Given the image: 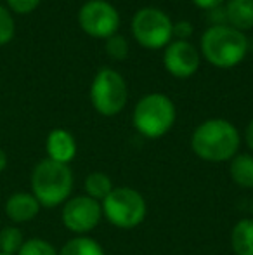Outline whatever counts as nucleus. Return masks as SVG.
<instances>
[{"instance_id": "f257e3e1", "label": "nucleus", "mask_w": 253, "mask_h": 255, "mask_svg": "<svg viewBox=\"0 0 253 255\" xmlns=\"http://www.w3.org/2000/svg\"><path fill=\"white\" fill-rule=\"evenodd\" d=\"M240 132L224 118H212L196 127L191 137V148L205 161L220 163L233 160L240 149Z\"/></svg>"}, {"instance_id": "f03ea898", "label": "nucleus", "mask_w": 253, "mask_h": 255, "mask_svg": "<svg viewBox=\"0 0 253 255\" xmlns=\"http://www.w3.org/2000/svg\"><path fill=\"white\" fill-rule=\"evenodd\" d=\"M201 52L215 68H234L247 56L248 40L243 31L229 24H212L201 37Z\"/></svg>"}, {"instance_id": "7ed1b4c3", "label": "nucleus", "mask_w": 253, "mask_h": 255, "mask_svg": "<svg viewBox=\"0 0 253 255\" xmlns=\"http://www.w3.org/2000/svg\"><path fill=\"white\" fill-rule=\"evenodd\" d=\"M31 189L42 207L52 208L66 203L73 191V172L68 165L45 158L33 168Z\"/></svg>"}, {"instance_id": "20e7f679", "label": "nucleus", "mask_w": 253, "mask_h": 255, "mask_svg": "<svg viewBox=\"0 0 253 255\" xmlns=\"http://www.w3.org/2000/svg\"><path fill=\"white\" fill-rule=\"evenodd\" d=\"M175 124V104L165 94H148L134 108V127L148 139L163 137Z\"/></svg>"}, {"instance_id": "39448f33", "label": "nucleus", "mask_w": 253, "mask_h": 255, "mask_svg": "<svg viewBox=\"0 0 253 255\" xmlns=\"http://www.w3.org/2000/svg\"><path fill=\"white\" fill-rule=\"evenodd\" d=\"M102 214L120 229H134L146 219L148 205L144 196L132 188H115L102 202Z\"/></svg>"}, {"instance_id": "423d86ee", "label": "nucleus", "mask_w": 253, "mask_h": 255, "mask_svg": "<svg viewBox=\"0 0 253 255\" xmlns=\"http://www.w3.org/2000/svg\"><path fill=\"white\" fill-rule=\"evenodd\" d=\"M128 89L123 77L111 68L97 71L90 85V101L99 115L115 117L125 108Z\"/></svg>"}, {"instance_id": "0eeeda50", "label": "nucleus", "mask_w": 253, "mask_h": 255, "mask_svg": "<svg viewBox=\"0 0 253 255\" xmlns=\"http://www.w3.org/2000/svg\"><path fill=\"white\" fill-rule=\"evenodd\" d=\"M173 23L162 9L142 7L132 19V33L139 45L146 49H162L172 42Z\"/></svg>"}, {"instance_id": "6e6552de", "label": "nucleus", "mask_w": 253, "mask_h": 255, "mask_svg": "<svg viewBox=\"0 0 253 255\" xmlns=\"http://www.w3.org/2000/svg\"><path fill=\"white\" fill-rule=\"evenodd\" d=\"M82 30L94 38H109L120 28V14L106 0H88L78 12Z\"/></svg>"}, {"instance_id": "1a4fd4ad", "label": "nucleus", "mask_w": 253, "mask_h": 255, "mask_svg": "<svg viewBox=\"0 0 253 255\" xmlns=\"http://www.w3.org/2000/svg\"><path fill=\"white\" fill-rule=\"evenodd\" d=\"M102 217V205L87 195H78L70 198L63 207V224L66 229L77 235H87L97 228Z\"/></svg>"}, {"instance_id": "9d476101", "label": "nucleus", "mask_w": 253, "mask_h": 255, "mask_svg": "<svg viewBox=\"0 0 253 255\" xmlns=\"http://www.w3.org/2000/svg\"><path fill=\"white\" fill-rule=\"evenodd\" d=\"M163 64L172 77H192L199 68V52L191 42L173 40L167 45L163 54Z\"/></svg>"}, {"instance_id": "9b49d317", "label": "nucleus", "mask_w": 253, "mask_h": 255, "mask_svg": "<svg viewBox=\"0 0 253 255\" xmlns=\"http://www.w3.org/2000/svg\"><path fill=\"white\" fill-rule=\"evenodd\" d=\"M42 205L38 203V200L33 196V193H14L7 198L5 202V215L16 224L21 222H30L40 212Z\"/></svg>"}, {"instance_id": "f8f14e48", "label": "nucleus", "mask_w": 253, "mask_h": 255, "mask_svg": "<svg viewBox=\"0 0 253 255\" xmlns=\"http://www.w3.org/2000/svg\"><path fill=\"white\" fill-rule=\"evenodd\" d=\"M45 149H47L49 160L68 165L75 158V154H77V141L64 128H54L47 135Z\"/></svg>"}, {"instance_id": "ddd939ff", "label": "nucleus", "mask_w": 253, "mask_h": 255, "mask_svg": "<svg viewBox=\"0 0 253 255\" xmlns=\"http://www.w3.org/2000/svg\"><path fill=\"white\" fill-rule=\"evenodd\" d=\"M226 21L240 31L253 28V0H226Z\"/></svg>"}, {"instance_id": "4468645a", "label": "nucleus", "mask_w": 253, "mask_h": 255, "mask_svg": "<svg viewBox=\"0 0 253 255\" xmlns=\"http://www.w3.org/2000/svg\"><path fill=\"white\" fill-rule=\"evenodd\" d=\"M231 177L240 188L253 189V156L248 153H238L231 160Z\"/></svg>"}, {"instance_id": "2eb2a0df", "label": "nucleus", "mask_w": 253, "mask_h": 255, "mask_svg": "<svg viewBox=\"0 0 253 255\" xmlns=\"http://www.w3.org/2000/svg\"><path fill=\"white\" fill-rule=\"evenodd\" d=\"M231 243L236 255H253V219H241L234 226Z\"/></svg>"}, {"instance_id": "dca6fc26", "label": "nucleus", "mask_w": 253, "mask_h": 255, "mask_svg": "<svg viewBox=\"0 0 253 255\" xmlns=\"http://www.w3.org/2000/svg\"><path fill=\"white\" fill-rule=\"evenodd\" d=\"M113 182L109 175L102 174V172H92L87 179H85V193L90 196L92 200L102 203L113 191Z\"/></svg>"}, {"instance_id": "f3484780", "label": "nucleus", "mask_w": 253, "mask_h": 255, "mask_svg": "<svg viewBox=\"0 0 253 255\" xmlns=\"http://www.w3.org/2000/svg\"><path fill=\"white\" fill-rule=\"evenodd\" d=\"M59 255H104V250L95 240L77 236L63 247Z\"/></svg>"}, {"instance_id": "a211bd4d", "label": "nucleus", "mask_w": 253, "mask_h": 255, "mask_svg": "<svg viewBox=\"0 0 253 255\" xmlns=\"http://www.w3.org/2000/svg\"><path fill=\"white\" fill-rule=\"evenodd\" d=\"M26 242L23 236V231L16 226H5L0 231V252L7 255H17Z\"/></svg>"}, {"instance_id": "6ab92c4d", "label": "nucleus", "mask_w": 253, "mask_h": 255, "mask_svg": "<svg viewBox=\"0 0 253 255\" xmlns=\"http://www.w3.org/2000/svg\"><path fill=\"white\" fill-rule=\"evenodd\" d=\"M17 255H59V252L45 240L31 238L23 243Z\"/></svg>"}, {"instance_id": "aec40b11", "label": "nucleus", "mask_w": 253, "mask_h": 255, "mask_svg": "<svg viewBox=\"0 0 253 255\" xmlns=\"http://www.w3.org/2000/svg\"><path fill=\"white\" fill-rule=\"evenodd\" d=\"M106 52L111 59L122 61L128 56V42L125 37L115 33L113 37L106 38Z\"/></svg>"}, {"instance_id": "412c9836", "label": "nucleus", "mask_w": 253, "mask_h": 255, "mask_svg": "<svg viewBox=\"0 0 253 255\" xmlns=\"http://www.w3.org/2000/svg\"><path fill=\"white\" fill-rule=\"evenodd\" d=\"M16 33V26H14V19L10 12L3 5H0V45L9 44L14 38Z\"/></svg>"}, {"instance_id": "4be33fe9", "label": "nucleus", "mask_w": 253, "mask_h": 255, "mask_svg": "<svg viewBox=\"0 0 253 255\" xmlns=\"http://www.w3.org/2000/svg\"><path fill=\"white\" fill-rule=\"evenodd\" d=\"M9 7L17 14H30L38 7L40 0H7Z\"/></svg>"}, {"instance_id": "5701e85b", "label": "nucleus", "mask_w": 253, "mask_h": 255, "mask_svg": "<svg viewBox=\"0 0 253 255\" xmlns=\"http://www.w3.org/2000/svg\"><path fill=\"white\" fill-rule=\"evenodd\" d=\"M192 24L189 21H179V23H173L172 28V37H175L177 40H187L192 37Z\"/></svg>"}, {"instance_id": "b1692460", "label": "nucleus", "mask_w": 253, "mask_h": 255, "mask_svg": "<svg viewBox=\"0 0 253 255\" xmlns=\"http://www.w3.org/2000/svg\"><path fill=\"white\" fill-rule=\"evenodd\" d=\"M224 2H226V0H192V3H194L196 7H199V9H205V10L217 9V7H220Z\"/></svg>"}, {"instance_id": "393cba45", "label": "nucleus", "mask_w": 253, "mask_h": 255, "mask_svg": "<svg viewBox=\"0 0 253 255\" xmlns=\"http://www.w3.org/2000/svg\"><path fill=\"white\" fill-rule=\"evenodd\" d=\"M245 139H247V144H248V148L253 151V120L248 124V127H247V132H245Z\"/></svg>"}, {"instance_id": "a878e982", "label": "nucleus", "mask_w": 253, "mask_h": 255, "mask_svg": "<svg viewBox=\"0 0 253 255\" xmlns=\"http://www.w3.org/2000/svg\"><path fill=\"white\" fill-rule=\"evenodd\" d=\"M5 167H7V154L2 148H0V174L5 170Z\"/></svg>"}, {"instance_id": "bb28decb", "label": "nucleus", "mask_w": 253, "mask_h": 255, "mask_svg": "<svg viewBox=\"0 0 253 255\" xmlns=\"http://www.w3.org/2000/svg\"><path fill=\"white\" fill-rule=\"evenodd\" d=\"M252 212H253V198H252Z\"/></svg>"}, {"instance_id": "cd10ccee", "label": "nucleus", "mask_w": 253, "mask_h": 255, "mask_svg": "<svg viewBox=\"0 0 253 255\" xmlns=\"http://www.w3.org/2000/svg\"><path fill=\"white\" fill-rule=\"evenodd\" d=\"M0 255H7V254H2V252H0Z\"/></svg>"}]
</instances>
